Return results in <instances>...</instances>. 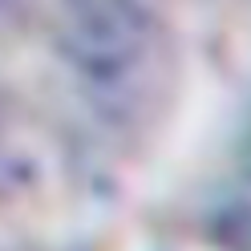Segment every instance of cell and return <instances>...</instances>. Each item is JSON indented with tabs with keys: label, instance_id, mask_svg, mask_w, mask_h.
Listing matches in <instances>:
<instances>
[{
	"label": "cell",
	"instance_id": "6da1fadb",
	"mask_svg": "<svg viewBox=\"0 0 251 251\" xmlns=\"http://www.w3.org/2000/svg\"><path fill=\"white\" fill-rule=\"evenodd\" d=\"M61 57L93 101L122 109L158 57L154 0H65Z\"/></svg>",
	"mask_w": 251,
	"mask_h": 251
}]
</instances>
